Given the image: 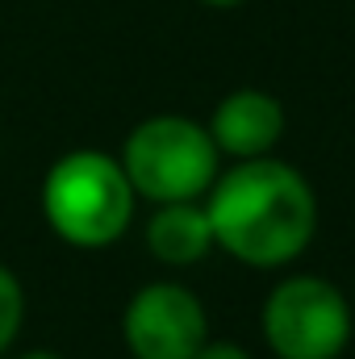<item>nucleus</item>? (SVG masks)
Returning <instances> with one entry per match:
<instances>
[{
  "label": "nucleus",
  "instance_id": "2",
  "mask_svg": "<svg viewBox=\"0 0 355 359\" xmlns=\"http://www.w3.org/2000/svg\"><path fill=\"white\" fill-rule=\"evenodd\" d=\"M134 184L121 159L105 151H67L42 180V213L72 247H113L134 222Z\"/></svg>",
  "mask_w": 355,
  "mask_h": 359
},
{
  "label": "nucleus",
  "instance_id": "10",
  "mask_svg": "<svg viewBox=\"0 0 355 359\" xmlns=\"http://www.w3.org/2000/svg\"><path fill=\"white\" fill-rule=\"evenodd\" d=\"M201 4H209V8H234V4H243V0H201Z\"/></svg>",
  "mask_w": 355,
  "mask_h": 359
},
{
  "label": "nucleus",
  "instance_id": "6",
  "mask_svg": "<svg viewBox=\"0 0 355 359\" xmlns=\"http://www.w3.org/2000/svg\"><path fill=\"white\" fill-rule=\"evenodd\" d=\"M205 130H209L217 155L260 159L284 134V104L264 88H234L230 96L217 100Z\"/></svg>",
  "mask_w": 355,
  "mask_h": 359
},
{
  "label": "nucleus",
  "instance_id": "1",
  "mask_svg": "<svg viewBox=\"0 0 355 359\" xmlns=\"http://www.w3.org/2000/svg\"><path fill=\"white\" fill-rule=\"evenodd\" d=\"M213 243L247 268L293 264L318 230V196L293 163L272 155L239 159L205 201Z\"/></svg>",
  "mask_w": 355,
  "mask_h": 359
},
{
  "label": "nucleus",
  "instance_id": "4",
  "mask_svg": "<svg viewBox=\"0 0 355 359\" xmlns=\"http://www.w3.org/2000/svg\"><path fill=\"white\" fill-rule=\"evenodd\" d=\"M260 326L276 359H339L351 343V305L322 276H288L267 292Z\"/></svg>",
  "mask_w": 355,
  "mask_h": 359
},
{
  "label": "nucleus",
  "instance_id": "3",
  "mask_svg": "<svg viewBox=\"0 0 355 359\" xmlns=\"http://www.w3.org/2000/svg\"><path fill=\"white\" fill-rule=\"evenodd\" d=\"M121 168L134 192L151 205L196 201L217 180V147L201 121L159 113L130 130L121 147Z\"/></svg>",
  "mask_w": 355,
  "mask_h": 359
},
{
  "label": "nucleus",
  "instance_id": "11",
  "mask_svg": "<svg viewBox=\"0 0 355 359\" xmlns=\"http://www.w3.org/2000/svg\"><path fill=\"white\" fill-rule=\"evenodd\" d=\"M21 359H59V355H51V351H29V355H21Z\"/></svg>",
  "mask_w": 355,
  "mask_h": 359
},
{
  "label": "nucleus",
  "instance_id": "7",
  "mask_svg": "<svg viewBox=\"0 0 355 359\" xmlns=\"http://www.w3.org/2000/svg\"><path fill=\"white\" fill-rule=\"evenodd\" d=\"M147 247L168 268H192V264H201L217 247L205 205H196V201L159 205V213L147 222Z\"/></svg>",
  "mask_w": 355,
  "mask_h": 359
},
{
  "label": "nucleus",
  "instance_id": "9",
  "mask_svg": "<svg viewBox=\"0 0 355 359\" xmlns=\"http://www.w3.org/2000/svg\"><path fill=\"white\" fill-rule=\"evenodd\" d=\"M196 359H251L239 343H205L201 351H196Z\"/></svg>",
  "mask_w": 355,
  "mask_h": 359
},
{
  "label": "nucleus",
  "instance_id": "8",
  "mask_svg": "<svg viewBox=\"0 0 355 359\" xmlns=\"http://www.w3.org/2000/svg\"><path fill=\"white\" fill-rule=\"evenodd\" d=\"M21 318H25V292H21V280L0 264V355L13 347L17 330H21Z\"/></svg>",
  "mask_w": 355,
  "mask_h": 359
},
{
  "label": "nucleus",
  "instance_id": "5",
  "mask_svg": "<svg viewBox=\"0 0 355 359\" xmlns=\"http://www.w3.org/2000/svg\"><path fill=\"white\" fill-rule=\"evenodd\" d=\"M121 339L134 359H196L209 343V313L192 288L155 280L130 297L121 313Z\"/></svg>",
  "mask_w": 355,
  "mask_h": 359
}]
</instances>
